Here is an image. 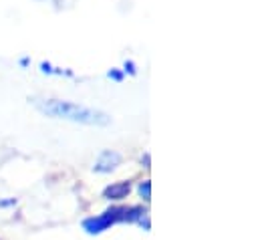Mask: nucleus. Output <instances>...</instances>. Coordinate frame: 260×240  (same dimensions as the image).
<instances>
[{"label":"nucleus","instance_id":"nucleus-4","mask_svg":"<svg viewBox=\"0 0 260 240\" xmlns=\"http://www.w3.org/2000/svg\"><path fill=\"white\" fill-rule=\"evenodd\" d=\"M129 192H131L129 182H115V184H111V186H107V188L103 190V198L117 202V200L127 198V196H129Z\"/></svg>","mask_w":260,"mask_h":240},{"label":"nucleus","instance_id":"nucleus-8","mask_svg":"<svg viewBox=\"0 0 260 240\" xmlns=\"http://www.w3.org/2000/svg\"><path fill=\"white\" fill-rule=\"evenodd\" d=\"M16 206V198H8V200H0V208H12Z\"/></svg>","mask_w":260,"mask_h":240},{"label":"nucleus","instance_id":"nucleus-9","mask_svg":"<svg viewBox=\"0 0 260 240\" xmlns=\"http://www.w3.org/2000/svg\"><path fill=\"white\" fill-rule=\"evenodd\" d=\"M18 63H20V67H28V63H30V59H28V57H22V59L18 61Z\"/></svg>","mask_w":260,"mask_h":240},{"label":"nucleus","instance_id":"nucleus-6","mask_svg":"<svg viewBox=\"0 0 260 240\" xmlns=\"http://www.w3.org/2000/svg\"><path fill=\"white\" fill-rule=\"evenodd\" d=\"M107 77L113 79V81H117V83H121V81H123V71H119V69H111V71L107 73Z\"/></svg>","mask_w":260,"mask_h":240},{"label":"nucleus","instance_id":"nucleus-1","mask_svg":"<svg viewBox=\"0 0 260 240\" xmlns=\"http://www.w3.org/2000/svg\"><path fill=\"white\" fill-rule=\"evenodd\" d=\"M37 109L41 113H45L47 117L53 119H67L73 123H81V125H91V127H105L111 123V117L105 111L87 107V105H79V103H71V101H61V99H39L35 101Z\"/></svg>","mask_w":260,"mask_h":240},{"label":"nucleus","instance_id":"nucleus-5","mask_svg":"<svg viewBox=\"0 0 260 240\" xmlns=\"http://www.w3.org/2000/svg\"><path fill=\"white\" fill-rule=\"evenodd\" d=\"M137 194H139V198H141V200L149 202V198H151V182L149 180L139 182V186H137Z\"/></svg>","mask_w":260,"mask_h":240},{"label":"nucleus","instance_id":"nucleus-3","mask_svg":"<svg viewBox=\"0 0 260 240\" xmlns=\"http://www.w3.org/2000/svg\"><path fill=\"white\" fill-rule=\"evenodd\" d=\"M121 164V154L111 152V149H103L97 158V162L93 164V172L97 174H109L113 170H117V166Z\"/></svg>","mask_w":260,"mask_h":240},{"label":"nucleus","instance_id":"nucleus-7","mask_svg":"<svg viewBox=\"0 0 260 240\" xmlns=\"http://www.w3.org/2000/svg\"><path fill=\"white\" fill-rule=\"evenodd\" d=\"M123 71H125V73H129L131 77H135V75H137V69H135V63H133V61H125Z\"/></svg>","mask_w":260,"mask_h":240},{"label":"nucleus","instance_id":"nucleus-2","mask_svg":"<svg viewBox=\"0 0 260 240\" xmlns=\"http://www.w3.org/2000/svg\"><path fill=\"white\" fill-rule=\"evenodd\" d=\"M121 222L139 224L141 228L149 230V214L143 206H111L103 214L85 218L81 222V226L89 236H97V234H103L105 230H109L111 226L121 224Z\"/></svg>","mask_w":260,"mask_h":240}]
</instances>
